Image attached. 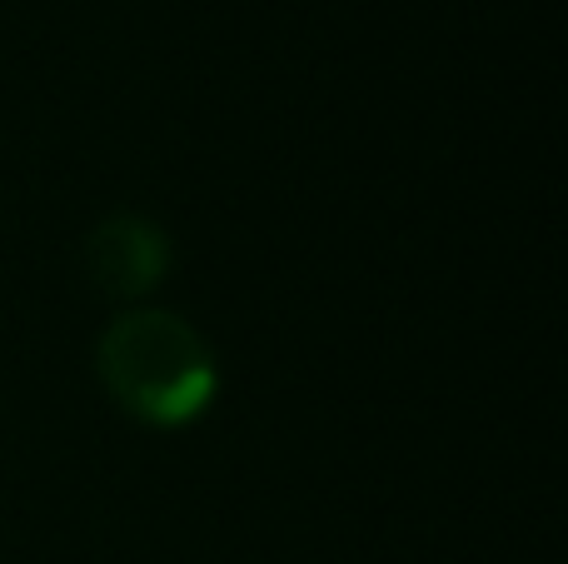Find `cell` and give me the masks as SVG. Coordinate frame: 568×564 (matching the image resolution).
Here are the masks:
<instances>
[{
	"mask_svg": "<svg viewBox=\"0 0 568 564\" xmlns=\"http://www.w3.org/2000/svg\"><path fill=\"white\" fill-rule=\"evenodd\" d=\"M100 385L130 420L150 430H185L215 405L220 370L190 320L170 310H125L95 345Z\"/></svg>",
	"mask_w": 568,
	"mask_h": 564,
	"instance_id": "6da1fadb",
	"label": "cell"
},
{
	"mask_svg": "<svg viewBox=\"0 0 568 564\" xmlns=\"http://www.w3.org/2000/svg\"><path fill=\"white\" fill-rule=\"evenodd\" d=\"M85 265L105 295L140 300L160 285L170 265V240L145 215H110L85 235Z\"/></svg>",
	"mask_w": 568,
	"mask_h": 564,
	"instance_id": "7a4b0ae2",
	"label": "cell"
}]
</instances>
